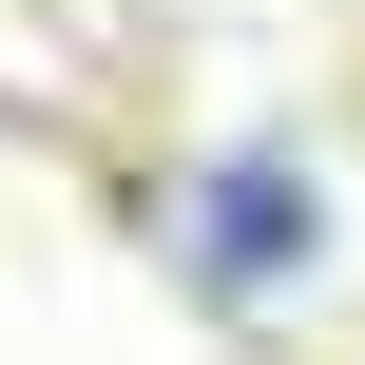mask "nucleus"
<instances>
[{
    "label": "nucleus",
    "instance_id": "obj_1",
    "mask_svg": "<svg viewBox=\"0 0 365 365\" xmlns=\"http://www.w3.org/2000/svg\"><path fill=\"white\" fill-rule=\"evenodd\" d=\"M212 269H308V173L289 154H231L212 173Z\"/></svg>",
    "mask_w": 365,
    "mask_h": 365
}]
</instances>
